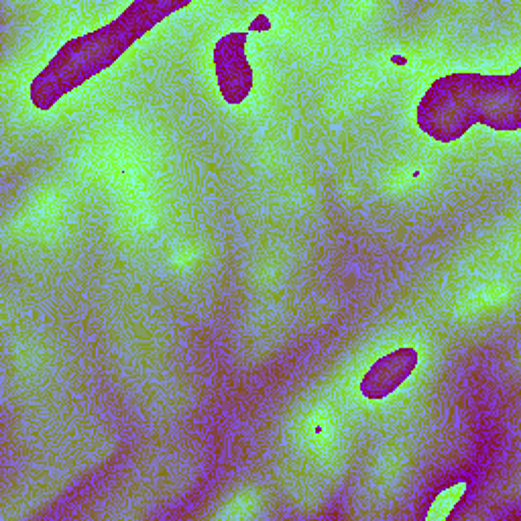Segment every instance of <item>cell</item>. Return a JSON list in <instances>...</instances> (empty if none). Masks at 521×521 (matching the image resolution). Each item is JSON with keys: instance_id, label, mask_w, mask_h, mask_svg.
Returning a JSON list of instances; mask_svg holds the SVG:
<instances>
[{"instance_id": "1", "label": "cell", "mask_w": 521, "mask_h": 521, "mask_svg": "<svg viewBox=\"0 0 521 521\" xmlns=\"http://www.w3.org/2000/svg\"><path fill=\"white\" fill-rule=\"evenodd\" d=\"M414 365H416L414 351L403 349L385 357L371 369V373L363 381V393L367 397H385L412 373Z\"/></svg>"}, {"instance_id": "2", "label": "cell", "mask_w": 521, "mask_h": 521, "mask_svg": "<svg viewBox=\"0 0 521 521\" xmlns=\"http://www.w3.org/2000/svg\"><path fill=\"white\" fill-rule=\"evenodd\" d=\"M469 491V483L467 481H456L450 487L442 489L436 499L432 501L428 513H426V521H446L452 511L456 509V505L462 501V497L467 495Z\"/></svg>"}]
</instances>
